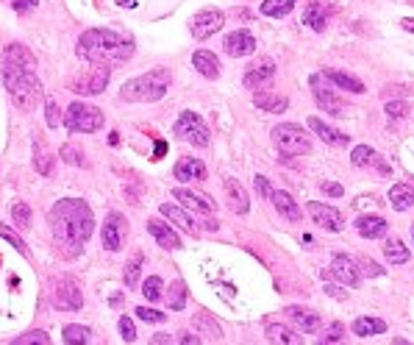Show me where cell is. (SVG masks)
<instances>
[{"label":"cell","mask_w":414,"mask_h":345,"mask_svg":"<svg viewBox=\"0 0 414 345\" xmlns=\"http://www.w3.org/2000/svg\"><path fill=\"white\" fill-rule=\"evenodd\" d=\"M386 195H389L392 209H397V212H406L414 206V187L411 184H392V190Z\"/></svg>","instance_id":"cell-30"},{"label":"cell","mask_w":414,"mask_h":345,"mask_svg":"<svg viewBox=\"0 0 414 345\" xmlns=\"http://www.w3.org/2000/svg\"><path fill=\"white\" fill-rule=\"evenodd\" d=\"M172 134L181 142H189L195 148H206V145H209V128H206V123L195 112H181V117L172 125Z\"/></svg>","instance_id":"cell-7"},{"label":"cell","mask_w":414,"mask_h":345,"mask_svg":"<svg viewBox=\"0 0 414 345\" xmlns=\"http://www.w3.org/2000/svg\"><path fill=\"white\" fill-rule=\"evenodd\" d=\"M0 237H3L9 245H15L23 256H31V251H28V245L20 240V234H17V231H12V229H9V226H3V223H0Z\"/></svg>","instance_id":"cell-43"},{"label":"cell","mask_w":414,"mask_h":345,"mask_svg":"<svg viewBox=\"0 0 414 345\" xmlns=\"http://www.w3.org/2000/svg\"><path fill=\"white\" fill-rule=\"evenodd\" d=\"M192 326L195 328H200L206 337H212V339H220L223 337V328H220V323L209 315V312H197L195 317H192Z\"/></svg>","instance_id":"cell-33"},{"label":"cell","mask_w":414,"mask_h":345,"mask_svg":"<svg viewBox=\"0 0 414 345\" xmlns=\"http://www.w3.org/2000/svg\"><path fill=\"white\" fill-rule=\"evenodd\" d=\"M75 53H78V59H84L89 64L114 67L134 56V39L125 34H117L111 28H89L81 34Z\"/></svg>","instance_id":"cell-2"},{"label":"cell","mask_w":414,"mask_h":345,"mask_svg":"<svg viewBox=\"0 0 414 345\" xmlns=\"http://www.w3.org/2000/svg\"><path fill=\"white\" fill-rule=\"evenodd\" d=\"M392 345H411V342H406V339H395Z\"/></svg>","instance_id":"cell-59"},{"label":"cell","mask_w":414,"mask_h":345,"mask_svg":"<svg viewBox=\"0 0 414 345\" xmlns=\"http://www.w3.org/2000/svg\"><path fill=\"white\" fill-rule=\"evenodd\" d=\"M167 303H170V309H175V312H181V309L186 306V284H183L181 278L170 284V290H167Z\"/></svg>","instance_id":"cell-37"},{"label":"cell","mask_w":414,"mask_h":345,"mask_svg":"<svg viewBox=\"0 0 414 345\" xmlns=\"http://www.w3.org/2000/svg\"><path fill=\"white\" fill-rule=\"evenodd\" d=\"M12 218H15V223H17L20 229H28V226H31V209H28L23 201H15V204H12Z\"/></svg>","instance_id":"cell-44"},{"label":"cell","mask_w":414,"mask_h":345,"mask_svg":"<svg viewBox=\"0 0 414 345\" xmlns=\"http://www.w3.org/2000/svg\"><path fill=\"white\" fill-rule=\"evenodd\" d=\"M270 201H273V206L278 209V215L281 218H287V220H300L303 218V212H300V206L295 204V198L287 193V190H273V195H270Z\"/></svg>","instance_id":"cell-22"},{"label":"cell","mask_w":414,"mask_h":345,"mask_svg":"<svg viewBox=\"0 0 414 345\" xmlns=\"http://www.w3.org/2000/svg\"><path fill=\"white\" fill-rule=\"evenodd\" d=\"M48 223L56 240V248L64 256H78L87 245V240L95 231V218L87 201L81 198H62L51 206Z\"/></svg>","instance_id":"cell-1"},{"label":"cell","mask_w":414,"mask_h":345,"mask_svg":"<svg viewBox=\"0 0 414 345\" xmlns=\"http://www.w3.org/2000/svg\"><path fill=\"white\" fill-rule=\"evenodd\" d=\"M45 117H48V125H51V128H59L62 114H59V103H56L53 98H48V100H45Z\"/></svg>","instance_id":"cell-47"},{"label":"cell","mask_w":414,"mask_h":345,"mask_svg":"<svg viewBox=\"0 0 414 345\" xmlns=\"http://www.w3.org/2000/svg\"><path fill=\"white\" fill-rule=\"evenodd\" d=\"M325 292H328V295H334V298H345V292H342V290H336V287H331V284H325Z\"/></svg>","instance_id":"cell-58"},{"label":"cell","mask_w":414,"mask_h":345,"mask_svg":"<svg viewBox=\"0 0 414 345\" xmlns=\"http://www.w3.org/2000/svg\"><path fill=\"white\" fill-rule=\"evenodd\" d=\"M117 326H120V334H123V339H125V342H134V339H136V328H134V320H131V317H125V315H123Z\"/></svg>","instance_id":"cell-50"},{"label":"cell","mask_w":414,"mask_h":345,"mask_svg":"<svg viewBox=\"0 0 414 345\" xmlns=\"http://www.w3.org/2000/svg\"><path fill=\"white\" fill-rule=\"evenodd\" d=\"M323 193L331 195V198H342V195H345V190H342L339 184H331V182H323Z\"/></svg>","instance_id":"cell-55"},{"label":"cell","mask_w":414,"mask_h":345,"mask_svg":"<svg viewBox=\"0 0 414 345\" xmlns=\"http://www.w3.org/2000/svg\"><path fill=\"white\" fill-rule=\"evenodd\" d=\"M120 3H134V0H120Z\"/></svg>","instance_id":"cell-60"},{"label":"cell","mask_w":414,"mask_h":345,"mask_svg":"<svg viewBox=\"0 0 414 345\" xmlns=\"http://www.w3.org/2000/svg\"><path fill=\"white\" fill-rule=\"evenodd\" d=\"M384 256L392 262V265H406L408 262V248L397 240V237H389L384 242Z\"/></svg>","instance_id":"cell-35"},{"label":"cell","mask_w":414,"mask_h":345,"mask_svg":"<svg viewBox=\"0 0 414 345\" xmlns=\"http://www.w3.org/2000/svg\"><path fill=\"white\" fill-rule=\"evenodd\" d=\"M384 112H386V117H389L392 123H397V120H403V117L408 114V103H406V100H389V103L384 106Z\"/></svg>","instance_id":"cell-46"},{"label":"cell","mask_w":414,"mask_h":345,"mask_svg":"<svg viewBox=\"0 0 414 345\" xmlns=\"http://www.w3.org/2000/svg\"><path fill=\"white\" fill-rule=\"evenodd\" d=\"M356 229L364 240H378L386 234V220L378 215H361V218H356Z\"/></svg>","instance_id":"cell-26"},{"label":"cell","mask_w":414,"mask_h":345,"mask_svg":"<svg viewBox=\"0 0 414 345\" xmlns=\"http://www.w3.org/2000/svg\"><path fill=\"white\" fill-rule=\"evenodd\" d=\"M350 331L356 337H378V334L386 331V323L381 317H356L353 326H350Z\"/></svg>","instance_id":"cell-32"},{"label":"cell","mask_w":414,"mask_h":345,"mask_svg":"<svg viewBox=\"0 0 414 345\" xmlns=\"http://www.w3.org/2000/svg\"><path fill=\"white\" fill-rule=\"evenodd\" d=\"M3 64L6 67H34V53L28 51V48H23V45H6V51H3Z\"/></svg>","instance_id":"cell-29"},{"label":"cell","mask_w":414,"mask_h":345,"mask_svg":"<svg viewBox=\"0 0 414 345\" xmlns=\"http://www.w3.org/2000/svg\"><path fill=\"white\" fill-rule=\"evenodd\" d=\"M62 337H64V342L67 345H89V328L87 326H64V331H62Z\"/></svg>","instance_id":"cell-38"},{"label":"cell","mask_w":414,"mask_h":345,"mask_svg":"<svg viewBox=\"0 0 414 345\" xmlns=\"http://www.w3.org/2000/svg\"><path fill=\"white\" fill-rule=\"evenodd\" d=\"M295 3H298V0H264L259 12L264 17H287L295 9Z\"/></svg>","instance_id":"cell-36"},{"label":"cell","mask_w":414,"mask_h":345,"mask_svg":"<svg viewBox=\"0 0 414 345\" xmlns=\"http://www.w3.org/2000/svg\"><path fill=\"white\" fill-rule=\"evenodd\" d=\"M411 237H414V223H411Z\"/></svg>","instance_id":"cell-61"},{"label":"cell","mask_w":414,"mask_h":345,"mask_svg":"<svg viewBox=\"0 0 414 345\" xmlns=\"http://www.w3.org/2000/svg\"><path fill=\"white\" fill-rule=\"evenodd\" d=\"M161 215L167 218V223H175L178 229H183L186 234H192V237H197L200 234V229H197V223L189 218V212L186 209H181V206H175V204H161Z\"/></svg>","instance_id":"cell-21"},{"label":"cell","mask_w":414,"mask_h":345,"mask_svg":"<svg viewBox=\"0 0 414 345\" xmlns=\"http://www.w3.org/2000/svg\"><path fill=\"white\" fill-rule=\"evenodd\" d=\"M139 276H142V254L136 251V254L131 256V262L125 265V273H123L125 287H136V284H139Z\"/></svg>","instance_id":"cell-39"},{"label":"cell","mask_w":414,"mask_h":345,"mask_svg":"<svg viewBox=\"0 0 414 345\" xmlns=\"http://www.w3.org/2000/svg\"><path fill=\"white\" fill-rule=\"evenodd\" d=\"M53 303H56V309H64V312H78V309L84 306V292H81V287L75 284V278H70V276L56 278Z\"/></svg>","instance_id":"cell-8"},{"label":"cell","mask_w":414,"mask_h":345,"mask_svg":"<svg viewBox=\"0 0 414 345\" xmlns=\"http://www.w3.org/2000/svg\"><path fill=\"white\" fill-rule=\"evenodd\" d=\"M161 278L159 276H147V281H142V295L150 301V303H156L159 298H161Z\"/></svg>","instance_id":"cell-42"},{"label":"cell","mask_w":414,"mask_h":345,"mask_svg":"<svg viewBox=\"0 0 414 345\" xmlns=\"http://www.w3.org/2000/svg\"><path fill=\"white\" fill-rule=\"evenodd\" d=\"M136 317L145 320V323H164L167 320L164 312H156V309H147V306H136Z\"/></svg>","instance_id":"cell-49"},{"label":"cell","mask_w":414,"mask_h":345,"mask_svg":"<svg viewBox=\"0 0 414 345\" xmlns=\"http://www.w3.org/2000/svg\"><path fill=\"white\" fill-rule=\"evenodd\" d=\"M309 84H312V92H314V100H317L320 109H325V112L334 114V117H342V114H345V109H342L345 103L331 92L328 84H323V76H312Z\"/></svg>","instance_id":"cell-15"},{"label":"cell","mask_w":414,"mask_h":345,"mask_svg":"<svg viewBox=\"0 0 414 345\" xmlns=\"http://www.w3.org/2000/svg\"><path fill=\"white\" fill-rule=\"evenodd\" d=\"M253 187H256V193H259L262 198H270V195H273V187H270V182H267L264 176H256V179H253Z\"/></svg>","instance_id":"cell-52"},{"label":"cell","mask_w":414,"mask_h":345,"mask_svg":"<svg viewBox=\"0 0 414 345\" xmlns=\"http://www.w3.org/2000/svg\"><path fill=\"white\" fill-rule=\"evenodd\" d=\"M323 278H336V281L345 284V287H361V270H359V265H356L353 259H348L345 254H336V256H334V265H331V270L323 273Z\"/></svg>","instance_id":"cell-12"},{"label":"cell","mask_w":414,"mask_h":345,"mask_svg":"<svg viewBox=\"0 0 414 345\" xmlns=\"http://www.w3.org/2000/svg\"><path fill=\"white\" fill-rule=\"evenodd\" d=\"M270 136H273L276 148L281 150V156H306V153H312V136L298 123H278L270 131Z\"/></svg>","instance_id":"cell-5"},{"label":"cell","mask_w":414,"mask_h":345,"mask_svg":"<svg viewBox=\"0 0 414 345\" xmlns=\"http://www.w3.org/2000/svg\"><path fill=\"white\" fill-rule=\"evenodd\" d=\"M59 156H62L64 161H70V164H84V153H81V148H75V145H62Z\"/></svg>","instance_id":"cell-48"},{"label":"cell","mask_w":414,"mask_h":345,"mask_svg":"<svg viewBox=\"0 0 414 345\" xmlns=\"http://www.w3.org/2000/svg\"><path fill=\"white\" fill-rule=\"evenodd\" d=\"M350 161H353L356 167H364V164L378 161V156H375V150H372L370 145H356V148L350 150Z\"/></svg>","instance_id":"cell-41"},{"label":"cell","mask_w":414,"mask_h":345,"mask_svg":"<svg viewBox=\"0 0 414 345\" xmlns=\"http://www.w3.org/2000/svg\"><path fill=\"white\" fill-rule=\"evenodd\" d=\"M64 128L73 134H95L103 128V112L84 100H75L64 112Z\"/></svg>","instance_id":"cell-6"},{"label":"cell","mask_w":414,"mask_h":345,"mask_svg":"<svg viewBox=\"0 0 414 345\" xmlns=\"http://www.w3.org/2000/svg\"><path fill=\"white\" fill-rule=\"evenodd\" d=\"M287 315H289V320H292L298 328H303V334H314V331L323 328L320 315H314V312H309V309H303V306H289Z\"/></svg>","instance_id":"cell-23"},{"label":"cell","mask_w":414,"mask_h":345,"mask_svg":"<svg viewBox=\"0 0 414 345\" xmlns=\"http://www.w3.org/2000/svg\"><path fill=\"white\" fill-rule=\"evenodd\" d=\"M150 345H172V337H170V334H164V331H159V334H153V337H150Z\"/></svg>","instance_id":"cell-56"},{"label":"cell","mask_w":414,"mask_h":345,"mask_svg":"<svg viewBox=\"0 0 414 345\" xmlns=\"http://www.w3.org/2000/svg\"><path fill=\"white\" fill-rule=\"evenodd\" d=\"M306 215L325 231H342L345 229V218L339 209L334 206H325V204H317V201H309L306 204Z\"/></svg>","instance_id":"cell-14"},{"label":"cell","mask_w":414,"mask_h":345,"mask_svg":"<svg viewBox=\"0 0 414 345\" xmlns=\"http://www.w3.org/2000/svg\"><path fill=\"white\" fill-rule=\"evenodd\" d=\"M267 339L270 345H303V337L292 328H287L284 323H270L267 326Z\"/></svg>","instance_id":"cell-28"},{"label":"cell","mask_w":414,"mask_h":345,"mask_svg":"<svg viewBox=\"0 0 414 345\" xmlns=\"http://www.w3.org/2000/svg\"><path fill=\"white\" fill-rule=\"evenodd\" d=\"M356 265H359V270H361L364 276H384V267H378L372 259H359Z\"/></svg>","instance_id":"cell-51"},{"label":"cell","mask_w":414,"mask_h":345,"mask_svg":"<svg viewBox=\"0 0 414 345\" xmlns=\"http://www.w3.org/2000/svg\"><path fill=\"white\" fill-rule=\"evenodd\" d=\"M172 195L178 198V204L186 212H195V215H215L217 212V204L206 193H197V190H189V187H178V190H172Z\"/></svg>","instance_id":"cell-13"},{"label":"cell","mask_w":414,"mask_h":345,"mask_svg":"<svg viewBox=\"0 0 414 345\" xmlns=\"http://www.w3.org/2000/svg\"><path fill=\"white\" fill-rule=\"evenodd\" d=\"M303 23H306L309 28H314L317 34L325 31V26H328V9H325L323 0H312V3L306 6V12H303Z\"/></svg>","instance_id":"cell-25"},{"label":"cell","mask_w":414,"mask_h":345,"mask_svg":"<svg viewBox=\"0 0 414 345\" xmlns=\"http://www.w3.org/2000/svg\"><path fill=\"white\" fill-rule=\"evenodd\" d=\"M309 128L325 142V145H331V148H348V142H350V136L348 134H342V131H336V128H331V125H325L320 117H309Z\"/></svg>","instance_id":"cell-20"},{"label":"cell","mask_w":414,"mask_h":345,"mask_svg":"<svg viewBox=\"0 0 414 345\" xmlns=\"http://www.w3.org/2000/svg\"><path fill=\"white\" fill-rule=\"evenodd\" d=\"M37 164H39L42 176H51V172H53V161L45 156V150H37Z\"/></svg>","instance_id":"cell-53"},{"label":"cell","mask_w":414,"mask_h":345,"mask_svg":"<svg viewBox=\"0 0 414 345\" xmlns=\"http://www.w3.org/2000/svg\"><path fill=\"white\" fill-rule=\"evenodd\" d=\"M226 193H228V206H231L237 215H248L251 201H248L245 187H242L240 182H234V179H226Z\"/></svg>","instance_id":"cell-27"},{"label":"cell","mask_w":414,"mask_h":345,"mask_svg":"<svg viewBox=\"0 0 414 345\" xmlns=\"http://www.w3.org/2000/svg\"><path fill=\"white\" fill-rule=\"evenodd\" d=\"M178 342H181V345H200V337H195V334L183 331V334L178 337Z\"/></svg>","instance_id":"cell-57"},{"label":"cell","mask_w":414,"mask_h":345,"mask_svg":"<svg viewBox=\"0 0 414 345\" xmlns=\"http://www.w3.org/2000/svg\"><path fill=\"white\" fill-rule=\"evenodd\" d=\"M12 6H15V12L26 15V12H31L37 6V0H12Z\"/></svg>","instance_id":"cell-54"},{"label":"cell","mask_w":414,"mask_h":345,"mask_svg":"<svg viewBox=\"0 0 414 345\" xmlns=\"http://www.w3.org/2000/svg\"><path fill=\"white\" fill-rule=\"evenodd\" d=\"M406 3H414V0H406Z\"/></svg>","instance_id":"cell-62"},{"label":"cell","mask_w":414,"mask_h":345,"mask_svg":"<svg viewBox=\"0 0 414 345\" xmlns=\"http://www.w3.org/2000/svg\"><path fill=\"white\" fill-rule=\"evenodd\" d=\"M172 176L181 182V184H189V182H203L206 179V164L200 159H192V156H183L175 161L172 167Z\"/></svg>","instance_id":"cell-16"},{"label":"cell","mask_w":414,"mask_h":345,"mask_svg":"<svg viewBox=\"0 0 414 345\" xmlns=\"http://www.w3.org/2000/svg\"><path fill=\"white\" fill-rule=\"evenodd\" d=\"M192 64H195V70L203 76V78H220V62H217V56L212 53V51H197V53H192Z\"/></svg>","instance_id":"cell-24"},{"label":"cell","mask_w":414,"mask_h":345,"mask_svg":"<svg viewBox=\"0 0 414 345\" xmlns=\"http://www.w3.org/2000/svg\"><path fill=\"white\" fill-rule=\"evenodd\" d=\"M3 84H6V92L12 95L15 106L23 112L34 109L42 98V84H39L37 73L28 67H6L3 64Z\"/></svg>","instance_id":"cell-3"},{"label":"cell","mask_w":414,"mask_h":345,"mask_svg":"<svg viewBox=\"0 0 414 345\" xmlns=\"http://www.w3.org/2000/svg\"><path fill=\"white\" fill-rule=\"evenodd\" d=\"M273 76H276V62H273L270 56H264V59H259L256 64L248 67V73H245V87H248V89H259V87L267 84Z\"/></svg>","instance_id":"cell-18"},{"label":"cell","mask_w":414,"mask_h":345,"mask_svg":"<svg viewBox=\"0 0 414 345\" xmlns=\"http://www.w3.org/2000/svg\"><path fill=\"white\" fill-rule=\"evenodd\" d=\"M256 51V37L251 31H234L226 37V53L234 56V59H242V56H251Z\"/></svg>","instance_id":"cell-17"},{"label":"cell","mask_w":414,"mask_h":345,"mask_svg":"<svg viewBox=\"0 0 414 345\" xmlns=\"http://www.w3.org/2000/svg\"><path fill=\"white\" fill-rule=\"evenodd\" d=\"M109 76H111V67H106V64H92V73L75 78V81L70 84V89L78 92V95H100V92L109 87Z\"/></svg>","instance_id":"cell-9"},{"label":"cell","mask_w":414,"mask_h":345,"mask_svg":"<svg viewBox=\"0 0 414 345\" xmlns=\"http://www.w3.org/2000/svg\"><path fill=\"white\" fill-rule=\"evenodd\" d=\"M147 231H150V237H153L161 248H167V251H178V248H181V240H178V234L170 229L167 220H159V218L147 220Z\"/></svg>","instance_id":"cell-19"},{"label":"cell","mask_w":414,"mask_h":345,"mask_svg":"<svg viewBox=\"0 0 414 345\" xmlns=\"http://www.w3.org/2000/svg\"><path fill=\"white\" fill-rule=\"evenodd\" d=\"M170 89V73L167 70H150L145 76H136L131 81L123 84L120 98L125 103H153L161 100Z\"/></svg>","instance_id":"cell-4"},{"label":"cell","mask_w":414,"mask_h":345,"mask_svg":"<svg viewBox=\"0 0 414 345\" xmlns=\"http://www.w3.org/2000/svg\"><path fill=\"white\" fill-rule=\"evenodd\" d=\"M323 78H325V81H331V84H336L339 89L356 92V95H361V92H364V84H361L356 76H348V73H342V70H325V73H323Z\"/></svg>","instance_id":"cell-31"},{"label":"cell","mask_w":414,"mask_h":345,"mask_svg":"<svg viewBox=\"0 0 414 345\" xmlns=\"http://www.w3.org/2000/svg\"><path fill=\"white\" fill-rule=\"evenodd\" d=\"M226 26V15L220 9H203L192 17L189 28H192V37L195 39H209L212 34H217L220 28Z\"/></svg>","instance_id":"cell-10"},{"label":"cell","mask_w":414,"mask_h":345,"mask_svg":"<svg viewBox=\"0 0 414 345\" xmlns=\"http://www.w3.org/2000/svg\"><path fill=\"white\" fill-rule=\"evenodd\" d=\"M12 345H51V339H48L45 331H26V334H20Z\"/></svg>","instance_id":"cell-45"},{"label":"cell","mask_w":414,"mask_h":345,"mask_svg":"<svg viewBox=\"0 0 414 345\" xmlns=\"http://www.w3.org/2000/svg\"><path fill=\"white\" fill-rule=\"evenodd\" d=\"M317 345H345V326L342 323H331L325 328V334L317 339Z\"/></svg>","instance_id":"cell-40"},{"label":"cell","mask_w":414,"mask_h":345,"mask_svg":"<svg viewBox=\"0 0 414 345\" xmlns=\"http://www.w3.org/2000/svg\"><path fill=\"white\" fill-rule=\"evenodd\" d=\"M100 242L106 251H120L125 245V237H128V220L120 215V212H111L103 223V231H100Z\"/></svg>","instance_id":"cell-11"},{"label":"cell","mask_w":414,"mask_h":345,"mask_svg":"<svg viewBox=\"0 0 414 345\" xmlns=\"http://www.w3.org/2000/svg\"><path fill=\"white\" fill-rule=\"evenodd\" d=\"M253 103L259 109H264V112H287L289 109V98H284V95H267V92H256Z\"/></svg>","instance_id":"cell-34"}]
</instances>
